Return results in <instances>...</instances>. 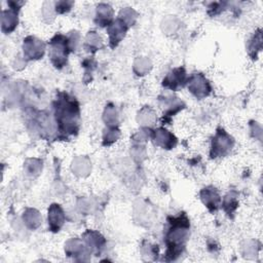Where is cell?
<instances>
[{
    "label": "cell",
    "instance_id": "cell-4",
    "mask_svg": "<svg viewBox=\"0 0 263 263\" xmlns=\"http://www.w3.org/2000/svg\"><path fill=\"white\" fill-rule=\"evenodd\" d=\"M190 92L196 97H205L210 93V86L204 76L197 75L192 77V83L190 84Z\"/></svg>",
    "mask_w": 263,
    "mask_h": 263
},
{
    "label": "cell",
    "instance_id": "cell-8",
    "mask_svg": "<svg viewBox=\"0 0 263 263\" xmlns=\"http://www.w3.org/2000/svg\"><path fill=\"white\" fill-rule=\"evenodd\" d=\"M216 194H217V192H215V191H213V190L206 189V188L202 191V199H203L204 203H205L206 205H208L209 202L211 201V203H210V205H209V208H210L211 210H216L217 207H218V205H219V202H220L219 195H218V196H215L214 199H212V197H213L214 195H216Z\"/></svg>",
    "mask_w": 263,
    "mask_h": 263
},
{
    "label": "cell",
    "instance_id": "cell-3",
    "mask_svg": "<svg viewBox=\"0 0 263 263\" xmlns=\"http://www.w3.org/2000/svg\"><path fill=\"white\" fill-rule=\"evenodd\" d=\"M50 44L51 61L56 65V67H62V65H64L67 60V40H65L62 35H59L51 40Z\"/></svg>",
    "mask_w": 263,
    "mask_h": 263
},
{
    "label": "cell",
    "instance_id": "cell-1",
    "mask_svg": "<svg viewBox=\"0 0 263 263\" xmlns=\"http://www.w3.org/2000/svg\"><path fill=\"white\" fill-rule=\"evenodd\" d=\"M57 122L60 124V130L67 134H74L77 130V120L80 117L78 105L75 101L64 97L58 100L56 107Z\"/></svg>",
    "mask_w": 263,
    "mask_h": 263
},
{
    "label": "cell",
    "instance_id": "cell-6",
    "mask_svg": "<svg viewBox=\"0 0 263 263\" xmlns=\"http://www.w3.org/2000/svg\"><path fill=\"white\" fill-rule=\"evenodd\" d=\"M59 210H60L59 205H52L50 210L48 211V223L50 224V227L51 229H54V231H59L64 221L63 211L61 210V212L58 214Z\"/></svg>",
    "mask_w": 263,
    "mask_h": 263
},
{
    "label": "cell",
    "instance_id": "cell-7",
    "mask_svg": "<svg viewBox=\"0 0 263 263\" xmlns=\"http://www.w3.org/2000/svg\"><path fill=\"white\" fill-rule=\"evenodd\" d=\"M126 31V27L122 26V23L119 21H116L113 26L109 29V35L112 45H116L120 39L124 36V32Z\"/></svg>",
    "mask_w": 263,
    "mask_h": 263
},
{
    "label": "cell",
    "instance_id": "cell-5",
    "mask_svg": "<svg viewBox=\"0 0 263 263\" xmlns=\"http://www.w3.org/2000/svg\"><path fill=\"white\" fill-rule=\"evenodd\" d=\"M184 80H185L184 69L178 68V69H175L167 76V78L164 81V86L172 90H176L177 88L182 87Z\"/></svg>",
    "mask_w": 263,
    "mask_h": 263
},
{
    "label": "cell",
    "instance_id": "cell-2",
    "mask_svg": "<svg viewBox=\"0 0 263 263\" xmlns=\"http://www.w3.org/2000/svg\"><path fill=\"white\" fill-rule=\"evenodd\" d=\"M171 227L167 233V245L168 253L171 254L172 259H174L176 254L181 253V249L184 246V242L187 238V231L189 228V223L187 218L183 215L182 217H175L170 222Z\"/></svg>",
    "mask_w": 263,
    "mask_h": 263
}]
</instances>
